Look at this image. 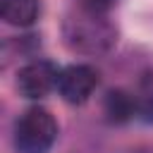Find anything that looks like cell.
I'll list each match as a JSON object with an SVG mask.
<instances>
[{
  "instance_id": "1",
  "label": "cell",
  "mask_w": 153,
  "mask_h": 153,
  "mask_svg": "<svg viewBox=\"0 0 153 153\" xmlns=\"http://www.w3.org/2000/svg\"><path fill=\"white\" fill-rule=\"evenodd\" d=\"M62 41L81 55H103L117 43V26L98 10L74 7L62 19Z\"/></svg>"
},
{
  "instance_id": "2",
  "label": "cell",
  "mask_w": 153,
  "mask_h": 153,
  "mask_svg": "<svg viewBox=\"0 0 153 153\" xmlns=\"http://www.w3.org/2000/svg\"><path fill=\"white\" fill-rule=\"evenodd\" d=\"M57 139V122L45 108H29L14 124V146L19 153H48Z\"/></svg>"
},
{
  "instance_id": "3",
  "label": "cell",
  "mask_w": 153,
  "mask_h": 153,
  "mask_svg": "<svg viewBox=\"0 0 153 153\" xmlns=\"http://www.w3.org/2000/svg\"><path fill=\"white\" fill-rule=\"evenodd\" d=\"M57 76L60 69L50 60H33L17 72V91L31 100L45 98L53 88H57Z\"/></svg>"
},
{
  "instance_id": "4",
  "label": "cell",
  "mask_w": 153,
  "mask_h": 153,
  "mask_svg": "<svg viewBox=\"0 0 153 153\" xmlns=\"http://www.w3.org/2000/svg\"><path fill=\"white\" fill-rule=\"evenodd\" d=\"M96 86H98V72L91 65H67L60 69L57 91L72 105L86 103L93 96Z\"/></svg>"
},
{
  "instance_id": "5",
  "label": "cell",
  "mask_w": 153,
  "mask_h": 153,
  "mask_svg": "<svg viewBox=\"0 0 153 153\" xmlns=\"http://www.w3.org/2000/svg\"><path fill=\"white\" fill-rule=\"evenodd\" d=\"M139 112V100L124 88H110L103 98V115L110 124H124Z\"/></svg>"
},
{
  "instance_id": "6",
  "label": "cell",
  "mask_w": 153,
  "mask_h": 153,
  "mask_svg": "<svg viewBox=\"0 0 153 153\" xmlns=\"http://www.w3.org/2000/svg\"><path fill=\"white\" fill-rule=\"evenodd\" d=\"M38 12V0H0V17L12 26H31Z\"/></svg>"
},
{
  "instance_id": "7",
  "label": "cell",
  "mask_w": 153,
  "mask_h": 153,
  "mask_svg": "<svg viewBox=\"0 0 153 153\" xmlns=\"http://www.w3.org/2000/svg\"><path fill=\"white\" fill-rule=\"evenodd\" d=\"M136 115H139L143 122H153V93L139 100V112H136Z\"/></svg>"
},
{
  "instance_id": "8",
  "label": "cell",
  "mask_w": 153,
  "mask_h": 153,
  "mask_svg": "<svg viewBox=\"0 0 153 153\" xmlns=\"http://www.w3.org/2000/svg\"><path fill=\"white\" fill-rule=\"evenodd\" d=\"M115 2H117V0H81V5H84V7L98 10V12H105V10H110Z\"/></svg>"
},
{
  "instance_id": "9",
  "label": "cell",
  "mask_w": 153,
  "mask_h": 153,
  "mask_svg": "<svg viewBox=\"0 0 153 153\" xmlns=\"http://www.w3.org/2000/svg\"><path fill=\"white\" fill-rule=\"evenodd\" d=\"M124 153H153V148H131V151H124Z\"/></svg>"
}]
</instances>
